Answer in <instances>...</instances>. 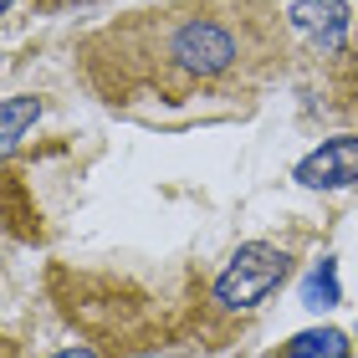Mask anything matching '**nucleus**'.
Instances as JSON below:
<instances>
[{
    "label": "nucleus",
    "mask_w": 358,
    "mask_h": 358,
    "mask_svg": "<svg viewBox=\"0 0 358 358\" xmlns=\"http://www.w3.org/2000/svg\"><path fill=\"white\" fill-rule=\"evenodd\" d=\"M287 271H292L287 251L266 246V241H246V246L231 256V266L220 271L215 302L231 307V313H241V307H256L262 297H271V292L287 282Z\"/></svg>",
    "instance_id": "nucleus-2"
},
{
    "label": "nucleus",
    "mask_w": 358,
    "mask_h": 358,
    "mask_svg": "<svg viewBox=\"0 0 358 358\" xmlns=\"http://www.w3.org/2000/svg\"><path fill=\"white\" fill-rule=\"evenodd\" d=\"M297 185L307 189H343V185H358V134H343V138H328L322 149H313L297 164Z\"/></svg>",
    "instance_id": "nucleus-3"
},
{
    "label": "nucleus",
    "mask_w": 358,
    "mask_h": 358,
    "mask_svg": "<svg viewBox=\"0 0 358 358\" xmlns=\"http://www.w3.org/2000/svg\"><path fill=\"white\" fill-rule=\"evenodd\" d=\"M92 72H108V103L134 92H159L164 103H189L205 87L241 97L256 77L271 72V10L262 0H189L174 10H143L138 21L103 31L92 46Z\"/></svg>",
    "instance_id": "nucleus-1"
},
{
    "label": "nucleus",
    "mask_w": 358,
    "mask_h": 358,
    "mask_svg": "<svg viewBox=\"0 0 358 358\" xmlns=\"http://www.w3.org/2000/svg\"><path fill=\"white\" fill-rule=\"evenodd\" d=\"M52 358H97L92 348H62V353H52Z\"/></svg>",
    "instance_id": "nucleus-8"
},
{
    "label": "nucleus",
    "mask_w": 358,
    "mask_h": 358,
    "mask_svg": "<svg viewBox=\"0 0 358 358\" xmlns=\"http://www.w3.org/2000/svg\"><path fill=\"white\" fill-rule=\"evenodd\" d=\"M302 302L313 307V313H322V307H333V302H338V276H333V262H322L313 276H307Z\"/></svg>",
    "instance_id": "nucleus-7"
},
{
    "label": "nucleus",
    "mask_w": 358,
    "mask_h": 358,
    "mask_svg": "<svg viewBox=\"0 0 358 358\" xmlns=\"http://www.w3.org/2000/svg\"><path fill=\"white\" fill-rule=\"evenodd\" d=\"M287 21L297 26L322 57H338V52H343V41H348L353 15H348L343 0H297V6L287 10Z\"/></svg>",
    "instance_id": "nucleus-4"
},
{
    "label": "nucleus",
    "mask_w": 358,
    "mask_h": 358,
    "mask_svg": "<svg viewBox=\"0 0 358 358\" xmlns=\"http://www.w3.org/2000/svg\"><path fill=\"white\" fill-rule=\"evenodd\" d=\"M41 103L36 97H6V113H0V138H6V149H15L26 134V123H36Z\"/></svg>",
    "instance_id": "nucleus-6"
},
{
    "label": "nucleus",
    "mask_w": 358,
    "mask_h": 358,
    "mask_svg": "<svg viewBox=\"0 0 358 358\" xmlns=\"http://www.w3.org/2000/svg\"><path fill=\"white\" fill-rule=\"evenodd\" d=\"M348 338L338 328H313V333H297L287 343V358H348Z\"/></svg>",
    "instance_id": "nucleus-5"
}]
</instances>
